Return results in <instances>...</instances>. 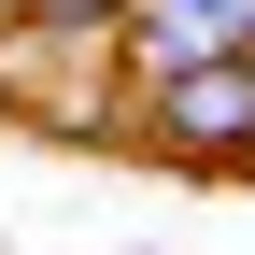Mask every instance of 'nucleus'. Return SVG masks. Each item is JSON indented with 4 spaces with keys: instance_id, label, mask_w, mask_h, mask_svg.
Returning <instances> with one entry per match:
<instances>
[{
    "instance_id": "obj_1",
    "label": "nucleus",
    "mask_w": 255,
    "mask_h": 255,
    "mask_svg": "<svg viewBox=\"0 0 255 255\" xmlns=\"http://www.w3.org/2000/svg\"><path fill=\"white\" fill-rule=\"evenodd\" d=\"M142 142L170 170H255V57H199V71H142Z\"/></svg>"
},
{
    "instance_id": "obj_2",
    "label": "nucleus",
    "mask_w": 255,
    "mask_h": 255,
    "mask_svg": "<svg viewBox=\"0 0 255 255\" xmlns=\"http://www.w3.org/2000/svg\"><path fill=\"white\" fill-rule=\"evenodd\" d=\"M114 43L142 71H199V57H255V0H128Z\"/></svg>"
},
{
    "instance_id": "obj_3",
    "label": "nucleus",
    "mask_w": 255,
    "mask_h": 255,
    "mask_svg": "<svg viewBox=\"0 0 255 255\" xmlns=\"http://www.w3.org/2000/svg\"><path fill=\"white\" fill-rule=\"evenodd\" d=\"M0 14H14V28H43V43H85V28H114L128 0H0Z\"/></svg>"
},
{
    "instance_id": "obj_4",
    "label": "nucleus",
    "mask_w": 255,
    "mask_h": 255,
    "mask_svg": "<svg viewBox=\"0 0 255 255\" xmlns=\"http://www.w3.org/2000/svg\"><path fill=\"white\" fill-rule=\"evenodd\" d=\"M241 184H255V170H241Z\"/></svg>"
}]
</instances>
